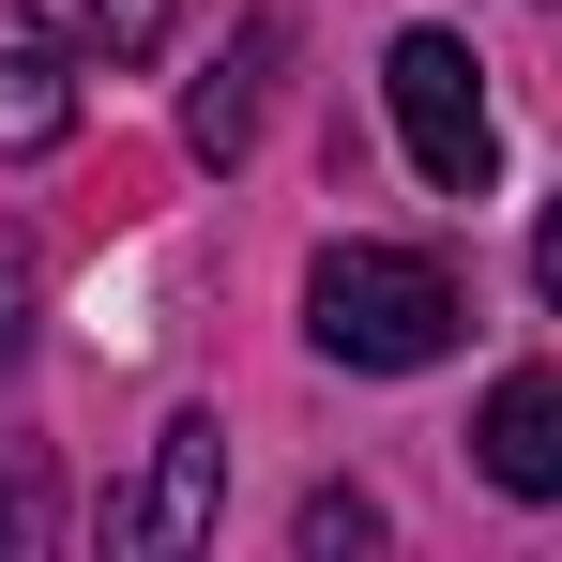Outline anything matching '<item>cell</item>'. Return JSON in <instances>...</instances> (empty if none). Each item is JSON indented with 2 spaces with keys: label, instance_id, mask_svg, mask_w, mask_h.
I'll return each instance as SVG.
<instances>
[{
  "label": "cell",
  "instance_id": "6da1fadb",
  "mask_svg": "<svg viewBox=\"0 0 562 562\" xmlns=\"http://www.w3.org/2000/svg\"><path fill=\"white\" fill-rule=\"evenodd\" d=\"M457 274L441 259H411V244H335L319 274H304V335L335 350V366H366V380H411V366H441L457 350Z\"/></svg>",
  "mask_w": 562,
  "mask_h": 562
},
{
  "label": "cell",
  "instance_id": "7a4b0ae2",
  "mask_svg": "<svg viewBox=\"0 0 562 562\" xmlns=\"http://www.w3.org/2000/svg\"><path fill=\"white\" fill-rule=\"evenodd\" d=\"M380 106H395L411 168H426L441 198H486V168H502V122H486V77H471V46H457V31H395Z\"/></svg>",
  "mask_w": 562,
  "mask_h": 562
},
{
  "label": "cell",
  "instance_id": "3957f363",
  "mask_svg": "<svg viewBox=\"0 0 562 562\" xmlns=\"http://www.w3.org/2000/svg\"><path fill=\"white\" fill-rule=\"evenodd\" d=\"M213 517H228V426L183 411V426L153 441V486H137L106 532H122V548H213Z\"/></svg>",
  "mask_w": 562,
  "mask_h": 562
},
{
  "label": "cell",
  "instance_id": "277c9868",
  "mask_svg": "<svg viewBox=\"0 0 562 562\" xmlns=\"http://www.w3.org/2000/svg\"><path fill=\"white\" fill-rule=\"evenodd\" d=\"M77 137V46L46 0H0V153H61Z\"/></svg>",
  "mask_w": 562,
  "mask_h": 562
},
{
  "label": "cell",
  "instance_id": "5b68a950",
  "mask_svg": "<svg viewBox=\"0 0 562 562\" xmlns=\"http://www.w3.org/2000/svg\"><path fill=\"white\" fill-rule=\"evenodd\" d=\"M274 61H289V15H244V46L183 92V153H198V168H244V153H259V122H274Z\"/></svg>",
  "mask_w": 562,
  "mask_h": 562
},
{
  "label": "cell",
  "instance_id": "8992f818",
  "mask_svg": "<svg viewBox=\"0 0 562 562\" xmlns=\"http://www.w3.org/2000/svg\"><path fill=\"white\" fill-rule=\"evenodd\" d=\"M471 457L486 486H517V502H562V366H517L486 411H471Z\"/></svg>",
  "mask_w": 562,
  "mask_h": 562
},
{
  "label": "cell",
  "instance_id": "52a82bcc",
  "mask_svg": "<svg viewBox=\"0 0 562 562\" xmlns=\"http://www.w3.org/2000/svg\"><path fill=\"white\" fill-rule=\"evenodd\" d=\"M61 31H77L92 61H168V31H183V0H61Z\"/></svg>",
  "mask_w": 562,
  "mask_h": 562
},
{
  "label": "cell",
  "instance_id": "ba28073f",
  "mask_svg": "<svg viewBox=\"0 0 562 562\" xmlns=\"http://www.w3.org/2000/svg\"><path fill=\"white\" fill-rule=\"evenodd\" d=\"M304 548L335 562V548H380V502L366 486H319V502H304Z\"/></svg>",
  "mask_w": 562,
  "mask_h": 562
},
{
  "label": "cell",
  "instance_id": "9c48e42d",
  "mask_svg": "<svg viewBox=\"0 0 562 562\" xmlns=\"http://www.w3.org/2000/svg\"><path fill=\"white\" fill-rule=\"evenodd\" d=\"M532 289L562 304V198H548V228H532Z\"/></svg>",
  "mask_w": 562,
  "mask_h": 562
}]
</instances>
